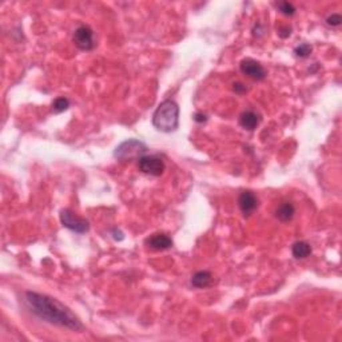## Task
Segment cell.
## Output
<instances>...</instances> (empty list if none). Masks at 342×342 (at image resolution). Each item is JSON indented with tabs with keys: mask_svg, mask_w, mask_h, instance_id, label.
<instances>
[{
	"mask_svg": "<svg viewBox=\"0 0 342 342\" xmlns=\"http://www.w3.org/2000/svg\"><path fill=\"white\" fill-rule=\"evenodd\" d=\"M238 206L245 217H248L258 207V199L252 191H244L238 198Z\"/></svg>",
	"mask_w": 342,
	"mask_h": 342,
	"instance_id": "8",
	"label": "cell"
},
{
	"mask_svg": "<svg viewBox=\"0 0 342 342\" xmlns=\"http://www.w3.org/2000/svg\"><path fill=\"white\" fill-rule=\"evenodd\" d=\"M259 115L254 111H245L240 116V124L246 130H254L259 124Z\"/></svg>",
	"mask_w": 342,
	"mask_h": 342,
	"instance_id": "10",
	"label": "cell"
},
{
	"mask_svg": "<svg viewBox=\"0 0 342 342\" xmlns=\"http://www.w3.org/2000/svg\"><path fill=\"white\" fill-rule=\"evenodd\" d=\"M60 222L64 227H67L69 230L75 231L78 234H83L90 230V225L86 219H82L77 217L75 214L69 209H64L60 211Z\"/></svg>",
	"mask_w": 342,
	"mask_h": 342,
	"instance_id": "4",
	"label": "cell"
},
{
	"mask_svg": "<svg viewBox=\"0 0 342 342\" xmlns=\"http://www.w3.org/2000/svg\"><path fill=\"white\" fill-rule=\"evenodd\" d=\"M145 244L154 250H166L172 246V241L166 234H154L149 237Z\"/></svg>",
	"mask_w": 342,
	"mask_h": 342,
	"instance_id": "9",
	"label": "cell"
},
{
	"mask_svg": "<svg viewBox=\"0 0 342 342\" xmlns=\"http://www.w3.org/2000/svg\"><path fill=\"white\" fill-rule=\"evenodd\" d=\"M291 253L293 256L297 259H304V258H308L310 254H312V248L308 242H304V241H299V242H295L291 248Z\"/></svg>",
	"mask_w": 342,
	"mask_h": 342,
	"instance_id": "12",
	"label": "cell"
},
{
	"mask_svg": "<svg viewBox=\"0 0 342 342\" xmlns=\"http://www.w3.org/2000/svg\"><path fill=\"white\" fill-rule=\"evenodd\" d=\"M69 107H70V100L67 98H64V96L55 99V102L52 103V110H54L55 114H59V112L66 111Z\"/></svg>",
	"mask_w": 342,
	"mask_h": 342,
	"instance_id": "14",
	"label": "cell"
},
{
	"mask_svg": "<svg viewBox=\"0 0 342 342\" xmlns=\"http://www.w3.org/2000/svg\"><path fill=\"white\" fill-rule=\"evenodd\" d=\"M147 153V146L137 139H127L122 142L115 149L114 157L120 162H127L134 159H141Z\"/></svg>",
	"mask_w": 342,
	"mask_h": 342,
	"instance_id": "3",
	"label": "cell"
},
{
	"mask_svg": "<svg viewBox=\"0 0 342 342\" xmlns=\"http://www.w3.org/2000/svg\"><path fill=\"white\" fill-rule=\"evenodd\" d=\"M279 36H281V38H287V36H290V28H282V30L279 31Z\"/></svg>",
	"mask_w": 342,
	"mask_h": 342,
	"instance_id": "20",
	"label": "cell"
},
{
	"mask_svg": "<svg viewBox=\"0 0 342 342\" xmlns=\"http://www.w3.org/2000/svg\"><path fill=\"white\" fill-rule=\"evenodd\" d=\"M153 124L158 131L172 133L179 124V107L174 100H163L153 115Z\"/></svg>",
	"mask_w": 342,
	"mask_h": 342,
	"instance_id": "2",
	"label": "cell"
},
{
	"mask_svg": "<svg viewBox=\"0 0 342 342\" xmlns=\"http://www.w3.org/2000/svg\"><path fill=\"white\" fill-rule=\"evenodd\" d=\"M295 214V209L293 203L290 202H283L282 205L278 206L277 211H275V217H277L281 222H289L293 219Z\"/></svg>",
	"mask_w": 342,
	"mask_h": 342,
	"instance_id": "11",
	"label": "cell"
},
{
	"mask_svg": "<svg viewBox=\"0 0 342 342\" xmlns=\"http://www.w3.org/2000/svg\"><path fill=\"white\" fill-rule=\"evenodd\" d=\"M73 40L75 43V46L83 50V51H91L95 47L94 31L91 30L88 26L78 27L75 32H74Z\"/></svg>",
	"mask_w": 342,
	"mask_h": 342,
	"instance_id": "5",
	"label": "cell"
},
{
	"mask_svg": "<svg viewBox=\"0 0 342 342\" xmlns=\"http://www.w3.org/2000/svg\"><path fill=\"white\" fill-rule=\"evenodd\" d=\"M233 90H234L237 94H244V92L248 91V88H246V86H244L242 83H240V82H237V83L233 85Z\"/></svg>",
	"mask_w": 342,
	"mask_h": 342,
	"instance_id": "18",
	"label": "cell"
},
{
	"mask_svg": "<svg viewBox=\"0 0 342 342\" xmlns=\"http://www.w3.org/2000/svg\"><path fill=\"white\" fill-rule=\"evenodd\" d=\"M194 119H195V122H198V123H203V122H206V115L205 114H202V112H197V114L194 115Z\"/></svg>",
	"mask_w": 342,
	"mask_h": 342,
	"instance_id": "19",
	"label": "cell"
},
{
	"mask_svg": "<svg viewBox=\"0 0 342 342\" xmlns=\"http://www.w3.org/2000/svg\"><path fill=\"white\" fill-rule=\"evenodd\" d=\"M310 52H312V46L308 44V43L299 44V46H297L294 50V54L298 56V58H308V56L310 55Z\"/></svg>",
	"mask_w": 342,
	"mask_h": 342,
	"instance_id": "15",
	"label": "cell"
},
{
	"mask_svg": "<svg viewBox=\"0 0 342 342\" xmlns=\"http://www.w3.org/2000/svg\"><path fill=\"white\" fill-rule=\"evenodd\" d=\"M277 7L283 15H287V16H293L295 13L294 5L291 4V3H289V1H281V3H278Z\"/></svg>",
	"mask_w": 342,
	"mask_h": 342,
	"instance_id": "16",
	"label": "cell"
},
{
	"mask_svg": "<svg viewBox=\"0 0 342 342\" xmlns=\"http://www.w3.org/2000/svg\"><path fill=\"white\" fill-rule=\"evenodd\" d=\"M240 69L246 77H249L250 79H253V81H263L266 78V75H267V74H266V70L263 69V66H262L259 62H256V60L254 59H250V58L244 59L241 62Z\"/></svg>",
	"mask_w": 342,
	"mask_h": 342,
	"instance_id": "7",
	"label": "cell"
},
{
	"mask_svg": "<svg viewBox=\"0 0 342 342\" xmlns=\"http://www.w3.org/2000/svg\"><path fill=\"white\" fill-rule=\"evenodd\" d=\"M211 273L202 270V271H197L191 278V285L195 287H207L211 283Z\"/></svg>",
	"mask_w": 342,
	"mask_h": 342,
	"instance_id": "13",
	"label": "cell"
},
{
	"mask_svg": "<svg viewBox=\"0 0 342 342\" xmlns=\"http://www.w3.org/2000/svg\"><path fill=\"white\" fill-rule=\"evenodd\" d=\"M342 21V17L341 15H338V13H332L328 19H326V23L329 24V26H333V27H337L341 24Z\"/></svg>",
	"mask_w": 342,
	"mask_h": 342,
	"instance_id": "17",
	"label": "cell"
},
{
	"mask_svg": "<svg viewBox=\"0 0 342 342\" xmlns=\"http://www.w3.org/2000/svg\"><path fill=\"white\" fill-rule=\"evenodd\" d=\"M26 304L35 316L52 325L67 328L75 332L83 329L79 318L67 306H64L62 302L50 295L27 291Z\"/></svg>",
	"mask_w": 342,
	"mask_h": 342,
	"instance_id": "1",
	"label": "cell"
},
{
	"mask_svg": "<svg viewBox=\"0 0 342 342\" xmlns=\"http://www.w3.org/2000/svg\"><path fill=\"white\" fill-rule=\"evenodd\" d=\"M138 167L142 172L153 176H159L165 171V162L158 157H142L138 161Z\"/></svg>",
	"mask_w": 342,
	"mask_h": 342,
	"instance_id": "6",
	"label": "cell"
}]
</instances>
